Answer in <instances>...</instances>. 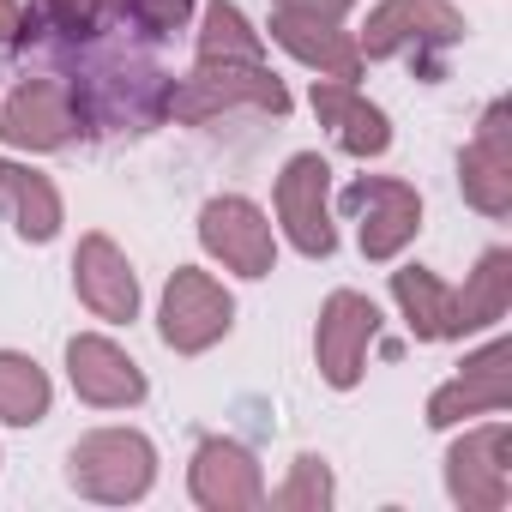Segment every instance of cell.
<instances>
[{
    "label": "cell",
    "mask_w": 512,
    "mask_h": 512,
    "mask_svg": "<svg viewBox=\"0 0 512 512\" xmlns=\"http://www.w3.org/2000/svg\"><path fill=\"white\" fill-rule=\"evenodd\" d=\"M91 43L97 49L67 79L73 109H79V133L85 127L91 133H151L169 115V73L127 43H103V37H91Z\"/></svg>",
    "instance_id": "cell-1"
},
{
    "label": "cell",
    "mask_w": 512,
    "mask_h": 512,
    "mask_svg": "<svg viewBox=\"0 0 512 512\" xmlns=\"http://www.w3.org/2000/svg\"><path fill=\"white\" fill-rule=\"evenodd\" d=\"M229 109L253 115H290V91L266 61H193L187 79H169V115L181 127H205Z\"/></svg>",
    "instance_id": "cell-2"
},
{
    "label": "cell",
    "mask_w": 512,
    "mask_h": 512,
    "mask_svg": "<svg viewBox=\"0 0 512 512\" xmlns=\"http://www.w3.org/2000/svg\"><path fill=\"white\" fill-rule=\"evenodd\" d=\"M67 482L97 506H133L157 482V446L139 428H97V434L73 440Z\"/></svg>",
    "instance_id": "cell-3"
},
{
    "label": "cell",
    "mask_w": 512,
    "mask_h": 512,
    "mask_svg": "<svg viewBox=\"0 0 512 512\" xmlns=\"http://www.w3.org/2000/svg\"><path fill=\"white\" fill-rule=\"evenodd\" d=\"M464 43V13L452 0H380L368 13L356 49L362 61H398V55H416L428 79H440V61L434 49H452Z\"/></svg>",
    "instance_id": "cell-4"
},
{
    "label": "cell",
    "mask_w": 512,
    "mask_h": 512,
    "mask_svg": "<svg viewBox=\"0 0 512 512\" xmlns=\"http://www.w3.org/2000/svg\"><path fill=\"white\" fill-rule=\"evenodd\" d=\"M272 211H278V229L296 253L308 260H332L338 253V229H332V169L320 151H296L272 187Z\"/></svg>",
    "instance_id": "cell-5"
},
{
    "label": "cell",
    "mask_w": 512,
    "mask_h": 512,
    "mask_svg": "<svg viewBox=\"0 0 512 512\" xmlns=\"http://www.w3.org/2000/svg\"><path fill=\"white\" fill-rule=\"evenodd\" d=\"M344 211L356 223V241H362V260L386 266L416 241L422 229V193L398 175H356L344 187Z\"/></svg>",
    "instance_id": "cell-6"
},
{
    "label": "cell",
    "mask_w": 512,
    "mask_h": 512,
    "mask_svg": "<svg viewBox=\"0 0 512 512\" xmlns=\"http://www.w3.org/2000/svg\"><path fill=\"white\" fill-rule=\"evenodd\" d=\"M199 247L235 278H272L278 272V235L272 217L247 193H217L199 211Z\"/></svg>",
    "instance_id": "cell-7"
},
{
    "label": "cell",
    "mask_w": 512,
    "mask_h": 512,
    "mask_svg": "<svg viewBox=\"0 0 512 512\" xmlns=\"http://www.w3.org/2000/svg\"><path fill=\"white\" fill-rule=\"evenodd\" d=\"M235 326V296L199 272V266H175V278L163 284V308H157V332L175 356H205L217 338H229Z\"/></svg>",
    "instance_id": "cell-8"
},
{
    "label": "cell",
    "mask_w": 512,
    "mask_h": 512,
    "mask_svg": "<svg viewBox=\"0 0 512 512\" xmlns=\"http://www.w3.org/2000/svg\"><path fill=\"white\" fill-rule=\"evenodd\" d=\"M446 494L464 512H506V500H512V428L500 416L482 428H464V440H452Z\"/></svg>",
    "instance_id": "cell-9"
},
{
    "label": "cell",
    "mask_w": 512,
    "mask_h": 512,
    "mask_svg": "<svg viewBox=\"0 0 512 512\" xmlns=\"http://www.w3.org/2000/svg\"><path fill=\"white\" fill-rule=\"evenodd\" d=\"M380 338V308L362 290H332L314 326V362L332 392H356L368 374V344Z\"/></svg>",
    "instance_id": "cell-10"
},
{
    "label": "cell",
    "mask_w": 512,
    "mask_h": 512,
    "mask_svg": "<svg viewBox=\"0 0 512 512\" xmlns=\"http://www.w3.org/2000/svg\"><path fill=\"white\" fill-rule=\"evenodd\" d=\"M458 187L464 205H476L482 217H512V103H488L476 121V139L458 151Z\"/></svg>",
    "instance_id": "cell-11"
},
{
    "label": "cell",
    "mask_w": 512,
    "mask_h": 512,
    "mask_svg": "<svg viewBox=\"0 0 512 512\" xmlns=\"http://www.w3.org/2000/svg\"><path fill=\"white\" fill-rule=\"evenodd\" d=\"M187 494L205 512H253V506H266L260 458H253L241 440H229V434H205L193 446V464H187Z\"/></svg>",
    "instance_id": "cell-12"
},
{
    "label": "cell",
    "mask_w": 512,
    "mask_h": 512,
    "mask_svg": "<svg viewBox=\"0 0 512 512\" xmlns=\"http://www.w3.org/2000/svg\"><path fill=\"white\" fill-rule=\"evenodd\" d=\"M67 380H73L79 404H91V410H133L151 392L145 368L103 332H73L67 338Z\"/></svg>",
    "instance_id": "cell-13"
},
{
    "label": "cell",
    "mask_w": 512,
    "mask_h": 512,
    "mask_svg": "<svg viewBox=\"0 0 512 512\" xmlns=\"http://www.w3.org/2000/svg\"><path fill=\"white\" fill-rule=\"evenodd\" d=\"M512 404V338H494L452 374L446 386L428 392V428H458L470 416H500Z\"/></svg>",
    "instance_id": "cell-14"
},
{
    "label": "cell",
    "mask_w": 512,
    "mask_h": 512,
    "mask_svg": "<svg viewBox=\"0 0 512 512\" xmlns=\"http://www.w3.org/2000/svg\"><path fill=\"white\" fill-rule=\"evenodd\" d=\"M0 139L13 151H67L79 139V109L67 79H25L0 103Z\"/></svg>",
    "instance_id": "cell-15"
},
{
    "label": "cell",
    "mask_w": 512,
    "mask_h": 512,
    "mask_svg": "<svg viewBox=\"0 0 512 512\" xmlns=\"http://www.w3.org/2000/svg\"><path fill=\"white\" fill-rule=\"evenodd\" d=\"M73 290H79V302H85L97 320H109V326L139 320V278H133V266H127V253H121L103 229H91V235L79 241V253H73Z\"/></svg>",
    "instance_id": "cell-16"
},
{
    "label": "cell",
    "mask_w": 512,
    "mask_h": 512,
    "mask_svg": "<svg viewBox=\"0 0 512 512\" xmlns=\"http://www.w3.org/2000/svg\"><path fill=\"white\" fill-rule=\"evenodd\" d=\"M272 43L284 55H296L302 67H314L320 79H344L356 85L362 79V49H356V31H344L338 19H308V13H278L272 7Z\"/></svg>",
    "instance_id": "cell-17"
},
{
    "label": "cell",
    "mask_w": 512,
    "mask_h": 512,
    "mask_svg": "<svg viewBox=\"0 0 512 512\" xmlns=\"http://www.w3.org/2000/svg\"><path fill=\"white\" fill-rule=\"evenodd\" d=\"M314 115H320V127H332V139H338L356 163L392 151V121H386V109L368 103V97H362L356 85H344V79H314Z\"/></svg>",
    "instance_id": "cell-18"
},
{
    "label": "cell",
    "mask_w": 512,
    "mask_h": 512,
    "mask_svg": "<svg viewBox=\"0 0 512 512\" xmlns=\"http://www.w3.org/2000/svg\"><path fill=\"white\" fill-rule=\"evenodd\" d=\"M0 217L13 223V235L25 247H49L61 235V223H67L55 181L25 169V163H13V157H0Z\"/></svg>",
    "instance_id": "cell-19"
},
{
    "label": "cell",
    "mask_w": 512,
    "mask_h": 512,
    "mask_svg": "<svg viewBox=\"0 0 512 512\" xmlns=\"http://www.w3.org/2000/svg\"><path fill=\"white\" fill-rule=\"evenodd\" d=\"M392 302L410 326L416 344H446L458 338V314H452V284H440L428 266H398L392 272Z\"/></svg>",
    "instance_id": "cell-20"
},
{
    "label": "cell",
    "mask_w": 512,
    "mask_h": 512,
    "mask_svg": "<svg viewBox=\"0 0 512 512\" xmlns=\"http://www.w3.org/2000/svg\"><path fill=\"white\" fill-rule=\"evenodd\" d=\"M452 314H458V338L488 332L512 314V247H488L476 272L464 278V290H452Z\"/></svg>",
    "instance_id": "cell-21"
},
{
    "label": "cell",
    "mask_w": 512,
    "mask_h": 512,
    "mask_svg": "<svg viewBox=\"0 0 512 512\" xmlns=\"http://www.w3.org/2000/svg\"><path fill=\"white\" fill-rule=\"evenodd\" d=\"M49 404H55L49 374L19 350H0V422L7 428H37L49 416Z\"/></svg>",
    "instance_id": "cell-22"
},
{
    "label": "cell",
    "mask_w": 512,
    "mask_h": 512,
    "mask_svg": "<svg viewBox=\"0 0 512 512\" xmlns=\"http://www.w3.org/2000/svg\"><path fill=\"white\" fill-rule=\"evenodd\" d=\"M193 61H266V37L247 25V13L235 0H211L205 19H199Z\"/></svg>",
    "instance_id": "cell-23"
},
{
    "label": "cell",
    "mask_w": 512,
    "mask_h": 512,
    "mask_svg": "<svg viewBox=\"0 0 512 512\" xmlns=\"http://www.w3.org/2000/svg\"><path fill=\"white\" fill-rule=\"evenodd\" d=\"M109 19H115V0H37V13H25L19 49H31L37 31H55L61 43H91L109 31Z\"/></svg>",
    "instance_id": "cell-24"
},
{
    "label": "cell",
    "mask_w": 512,
    "mask_h": 512,
    "mask_svg": "<svg viewBox=\"0 0 512 512\" xmlns=\"http://www.w3.org/2000/svg\"><path fill=\"white\" fill-rule=\"evenodd\" d=\"M332 500H338L332 464L314 458V452H302V458L290 464V476H284L278 488H266V506H278V512H326Z\"/></svg>",
    "instance_id": "cell-25"
},
{
    "label": "cell",
    "mask_w": 512,
    "mask_h": 512,
    "mask_svg": "<svg viewBox=\"0 0 512 512\" xmlns=\"http://www.w3.org/2000/svg\"><path fill=\"white\" fill-rule=\"evenodd\" d=\"M121 25H133L145 43H169L175 31H187L193 19V0H121Z\"/></svg>",
    "instance_id": "cell-26"
},
{
    "label": "cell",
    "mask_w": 512,
    "mask_h": 512,
    "mask_svg": "<svg viewBox=\"0 0 512 512\" xmlns=\"http://www.w3.org/2000/svg\"><path fill=\"white\" fill-rule=\"evenodd\" d=\"M272 7L278 13H308V19H350V7H356V0H272Z\"/></svg>",
    "instance_id": "cell-27"
},
{
    "label": "cell",
    "mask_w": 512,
    "mask_h": 512,
    "mask_svg": "<svg viewBox=\"0 0 512 512\" xmlns=\"http://www.w3.org/2000/svg\"><path fill=\"white\" fill-rule=\"evenodd\" d=\"M19 31H25V7L19 0H0V49H19Z\"/></svg>",
    "instance_id": "cell-28"
}]
</instances>
